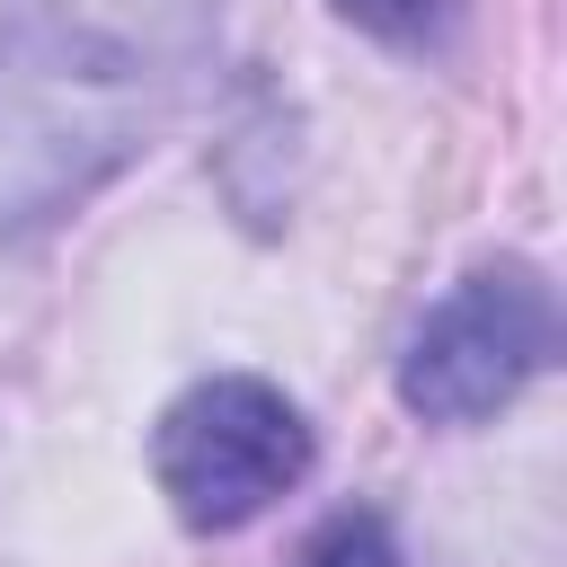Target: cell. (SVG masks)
Returning a JSON list of instances; mask_svg holds the SVG:
<instances>
[{
  "instance_id": "obj_1",
  "label": "cell",
  "mask_w": 567,
  "mask_h": 567,
  "mask_svg": "<svg viewBox=\"0 0 567 567\" xmlns=\"http://www.w3.org/2000/svg\"><path fill=\"white\" fill-rule=\"evenodd\" d=\"M221 0H0V248L89 213L195 97Z\"/></svg>"
},
{
  "instance_id": "obj_2",
  "label": "cell",
  "mask_w": 567,
  "mask_h": 567,
  "mask_svg": "<svg viewBox=\"0 0 567 567\" xmlns=\"http://www.w3.org/2000/svg\"><path fill=\"white\" fill-rule=\"evenodd\" d=\"M310 416L257 372H204L151 425V478L186 532H248L310 478Z\"/></svg>"
},
{
  "instance_id": "obj_3",
  "label": "cell",
  "mask_w": 567,
  "mask_h": 567,
  "mask_svg": "<svg viewBox=\"0 0 567 567\" xmlns=\"http://www.w3.org/2000/svg\"><path fill=\"white\" fill-rule=\"evenodd\" d=\"M558 346V301L532 257L470 266L399 346V408L425 425H487L514 408Z\"/></svg>"
},
{
  "instance_id": "obj_4",
  "label": "cell",
  "mask_w": 567,
  "mask_h": 567,
  "mask_svg": "<svg viewBox=\"0 0 567 567\" xmlns=\"http://www.w3.org/2000/svg\"><path fill=\"white\" fill-rule=\"evenodd\" d=\"M292 567H408V558H399V540H390V523L372 505H337V514H319L301 532Z\"/></svg>"
},
{
  "instance_id": "obj_5",
  "label": "cell",
  "mask_w": 567,
  "mask_h": 567,
  "mask_svg": "<svg viewBox=\"0 0 567 567\" xmlns=\"http://www.w3.org/2000/svg\"><path fill=\"white\" fill-rule=\"evenodd\" d=\"M354 35H372V44H425V35H443V18H452V0H328Z\"/></svg>"
}]
</instances>
